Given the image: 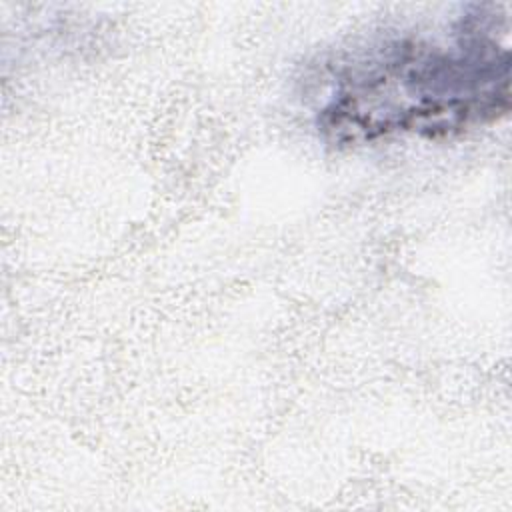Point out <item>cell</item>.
<instances>
[{
  "mask_svg": "<svg viewBox=\"0 0 512 512\" xmlns=\"http://www.w3.org/2000/svg\"><path fill=\"white\" fill-rule=\"evenodd\" d=\"M508 20L468 4L444 36L402 34L328 66L314 112L322 140L356 148L392 138H452L510 110Z\"/></svg>",
  "mask_w": 512,
  "mask_h": 512,
  "instance_id": "1",
  "label": "cell"
}]
</instances>
